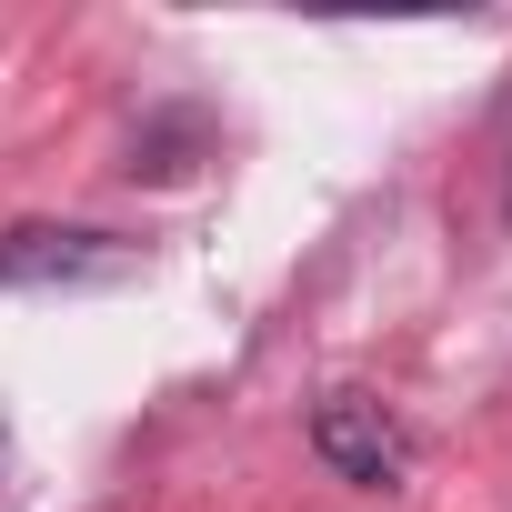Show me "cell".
I'll return each instance as SVG.
<instances>
[{"mask_svg":"<svg viewBox=\"0 0 512 512\" xmlns=\"http://www.w3.org/2000/svg\"><path fill=\"white\" fill-rule=\"evenodd\" d=\"M312 452H322L352 492H392V482L412 472V432H402V412L372 402V392H332V402L312 412Z\"/></svg>","mask_w":512,"mask_h":512,"instance_id":"2","label":"cell"},{"mask_svg":"<svg viewBox=\"0 0 512 512\" xmlns=\"http://www.w3.org/2000/svg\"><path fill=\"white\" fill-rule=\"evenodd\" d=\"M141 272V241L91 221H21L0 231V292H111Z\"/></svg>","mask_w":512,"mask_h":512,"instance_id":"1","label":"cell"}]
</instances>
